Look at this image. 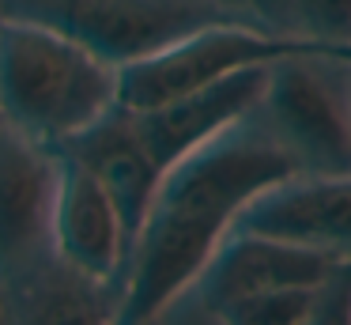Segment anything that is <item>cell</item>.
Returning <instances> with one entry per match:
<instances>
[{
    "label": "cell",
    "instance_id": "obj_16",
    "mask_svg": "<svg viewBox=\"0 0 351 325\" xmlns=\"http://www.w3.org/2000/svg\"><path fill=\"white\" fill-rule=\"evenodd\" d=\"M0 325H8V295H4V284H0Z\"/></svg>",
    "mask_w": 351,
    "mask_h": 325
},
{
    "label": "cell",
    "instance_id": "obj_12",
    "mask_svg": "<svg viewBox=\"0 0 351 325\" xmlns=\"http://www.w3.org/2000/svg\"><path fill=\"white\" fill-rule=\"evenodd\" d=\"M332 280V276H328ZM321 287H276V291H257V295H242V299L227 302L215 310L219 325H302L317 306Z\"/></svg>",
    "mask_w": 351,
    "mask_h": 325
},
{
    "label": "cell",
    "instance_id": "obj_9",
    "mask_svg": "<svg viewBox=\"0 0 351 325\" xmlns=\"http://www.w3.org/2000/svg\"><path fill=\"white\" fill-rule=\"evenodd\" d=\"M343 261L348 257L332 254V249L230 231L197 284L204 295V306L215 314L219 306L242 299V295L276 291V287H317L328 276H336Z\"/></svg>",
    "mask_w": 351,
    "mask_h": 325
},
{
    "label": "cell",
    "instance_id": "obj_13",
    "mask_svg": "<svg viewBox=\"0 0 351 325\" xmlns=\"http://www.w3.org/2000/svg\"><path fill=\"white\" fill-rule=\"evenodd\" d=\"M276 4L291 34L351 45V0H276Z\"/></svg>",
    "mask_w": 351,
    "mask_h": 325
},
{
    "label": "cell",
    "instance_id": "obj_15",
    "mask_svg": "<svg viewBox=\"0 0 351 325\" xmlns=\"http://www.w3.org/2000/svg\"><path fill=\"white\" fill-rule=\"evenodd\" d=\"M215 4H223L230 15H238V19H245V23H257V27L291 34V30L283 27V15H280V4H276V0H215Z\"/></svg>",
    "mask_w": 351,
    "mask_h": 325
},
{
    "label": "cell",
    "instance_id": "obj_2",
    "mask_svg": "<svg viewBox=\"0 0 351 325\" xmlns=\"http://www.w3.org/2000/svg\"><path fill=\"white\" fill-rule=\"evenodd\" d=\"M114 106V60L49 23L0 12V125L57 151Z\"/></svg>",
    "mask_w": 351,
    "mask_h": 325
},
{
    "label": "cell",
    "instance_id": "obj_17",
    "mask_svg": "<svg viewBox=\"0 0 351 325\" xmlns=\"http://www.w3.org/2000/svg\"><path fill=\"white\" fill-rule=\"evenodd\" d=\"M152 325H159V322H152Z\"/></svg>",
    "mask_w": 351,
    "mask_h": 325
},
{
    "label": "cell",
    "instance_id": "obj_10",
    "mask_svg": "<svg viewBox=\"0 0 351 325\" xmlns=\"http://www.w3.org/2000/svg\"><path fill=\"white\" fill-rule=\"evenodd\" d=\"M234 231L351 257V174H295L253 197Z\"/></svg>",
    "mask_w": 351,
    "mask_h": 325
},
{
    "label": "cell",
    "instance_id": "obj_7",
    "mask_svg": "<svg viewBox=\"0 0 351 325\" xmlns=\"http://www.w3.org/2000/svg\"><path fill=\"white\" fill-rule=\"evenodd\" d=\"M268 68H245V72H234L227 80L212 83V87L197 91V95L174 98V102L152 106V110L121 106L129 113L132 136L144 148V155L152 159V166L159 170V178L174 163H182L185 155H193L208 140L227 133L230 125L253 117L268 80Z\"/></svg>",
    "mask_w": 351,
    "mask_h": 325
},
{
    "label": "cell",
    "instance_id": "obj_6",
    "mask_svg": "<svg viewBox=\"0 0 351 325\" xmlns=\"http://www.w3.org/2000/svg\"><path fill=\"white\" fill-rule=\"evenodd\" d=\"M61 155L0 125V284L53 257Z\"/></svg>",
    "mask_w": 351,
    "mask_h": 325
},
{
    "label": "cell",
    "instance_id": "obj_4",
    "mask_svg": "<svg viewBox=\"0 0 351 325\" xmlns=\"http://www.w3.org/2000/svg\"><path fill=\"white\" fill-rule=\"evenodd\" d=\"M257 110L302 174H351V57L298 53L276 60Z\"/></svg>",
    "mask_w": 351,
    "mask_h": 325
},
{
    "label": "cell",
    "instance_id": "obj_3",
    "mask_svg": "<svg viewBox=\"0 0 351 325\" xmlns=\"http://www.w3.org/2000/svg\"><path fill=\"white\" fill-rule=\"evenodd\" d=\"M298 53H343V57H351V45L317 42L306 34H280V30L242 19L212 23V27H200L178 38L174 45L152 53V57H140L117 68V106L152 110V106L197 95V91L212 87L234 72L268 68L283 57H298Z\"/></svg>",
    "mask_w": 351,
    "mask_h": 325
},
{
    "label": "cell",
    "instance_id": "obj_11",
    "mask_svg": "<svg viewBox=\"0 0 351 325\" xmlns=\"http://www.w3.org/2000/svg\"><path fill=\"white\" fill-rule=\"evenodd\" d=\"M4 295L8 325H117V287L69 269L57 254L4 284Z\"/></svg>",
    "mask_w": 351,
    "mask_h": 325
},
{
    "label": "cell",
    "instance_id": "obj_14",
    "mask_svg": "<svg viewBox=\"0 0 351 325\" xmlns=\"http://www.w3.org/2000/svg\"><path fill=\"white\" fill-rule=\"evenodd\" d=\"M302 325H351V257L340 265L332 280H325L317 306Z\"/></svg>",
    "mask_w": 351,
    "mask_h": 325
},
{
    "label": "cell",
    "instance_id": "obj_8",
    "mask_svg": "<svg viewBox=\"0 0 351 325\" xmlns=\"http://www.w3.org/2000/svg\"><path fill=\"white\" fill-rule=\"evenodd\" d=\"M57 155H61V174H57L53 201V254L69 269L117 287V276L129 261V234L121 212L91 166L64 151Z\"/></svg>",
    "mask_w": 351,
    "mask_h": 325
},
{
    "label": "cell",
    "instance_id": "obj_5",
    "mask_svg": "<svg viewBox=\"0 0 351 325\" xmlns=\"http://www.w3.org/2000/svg\"><path fill=\"white\" fill-rule=\"evenodd\" d=\"M0 12L49 23L117 68L152 57L200 27L238 19L215 0H0Z\"/></svg>",
    "mask_w": 351,
    "mask_h": 325
},
{
    "label": "cell",
    "instance_id": "obj_1",
    "mask_svg": "<svg viewBox=\"0 0 351 325\" xmlns=\"http://www.w3.org/2000/svg\"><path fill=\"white\" fill-rule=\"evenodd\" d=\"M298 163L272 133L230 125L162 174L117 287V325H152L200 280L242 208L295 178Z\"/></svg>",
    "mask_w": 351,
    "mask_h": 325
}]
</instances>
